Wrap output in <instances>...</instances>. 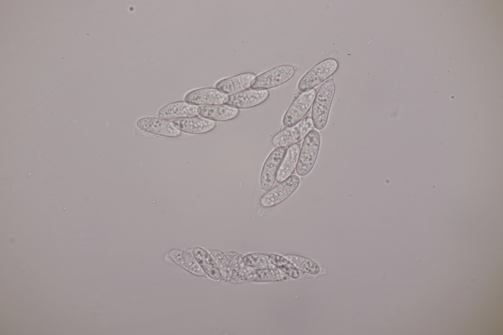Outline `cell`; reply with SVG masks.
<instances>
[{"label": "cell", "instance_id": "cell-20", "mask_svg": "<svg viewBox=\"0 0 503 335\" xmlns=\"http://www.w3.org/2000/svg\"><path fill=\"white\" fill-rule=\"evenodd\" d=\"M169 255L176 263L192 274L199 276H205L204 271L195 257L190 254L180 250H174L170 251Z\"/></svg>", "mask_w": 503, "mask_h": 335}, {"label": "cell", "instance_id": "cell-22", "mask_svg": "<svg viewBox=\"0 0 503 335\" xmlns=\"http://www.w3.org/2000/svg\"><path fill=\"white\" fill-rule=\"evenodd\" d=\"M244 262L247 266L260 268H276L269 259L268 256L258 253L247 254L243 257Z\"/></svg>", "mask_w": 503, "mask_h": 335}, {"label": "cell", "instance_id": "cell-16", "mask_svg": "<svg viewBox=\"0 0 503 335\" xmlns=\"http://www.w3.org/2000/svg\"><path fill=\"white\" fill-rule=\"evenodd\" d=\"M287 275L279 268L253 269L246 266L244 276L246 280L252 281L261 282L279 280L287 278Z\"/></svg>", "mask_w": 503, "mask_h": 335}, {"label": "cell", "instance_id": "cell-15", "mask_svg": "<svg viewBox=\"0 0 503 335\" xmlns=\"http://www.w3.org/2000/svg\"><path fill=\"white\" fill-rule=\"evenodd\" d=\"M239 112V109L227 104L199 106V115L214 121L230 120L236 118Z\"/></svg>", "mask_w": 503, "mask_h": 335}, {"label": "cell", "instance_id": "cell-24", "mask_svg": "<svg viewBox=\"0 0 503 335\" xmlns=\"http://www.w3.org/2000/svg\"><path fill=\"white\" fill-rule=\"evenodd\" d=\"M225 255L230 262L232 269L238 272L243 277L242 271L246 265L244 262L243 257L234 251L226 252Z\"/></svg>", "mask_w": 503, "mask_h": 335}, {"label": "cell", "instance_id": "cell-9", "mask_svg": "<svg viewBox=\"0 0 503 335\" xmlns=\"http://www.w3.org/2000/svg\"><path fill=\"white\" fill-rule=\"evenodd\" d=\"M136 125L145 132L159 136L175 138L181 134V131L172 121L160 117H142L137 121Z\"/></svg>", "mask_w": 503, "mask_h": 335}, {"label": "cell", "instance_id": "cell-19", "mask_svg": "<svg viewBox=\"0 0 503 335\" xmlns=\"http://www.w3.org/2000/svg\"><path fill=\"white\" fill-rule=\"evenodd\" d=\"M209 253L217 263L222 277L229 282L235 283L238 279L239 274L231 267L225 254L216 249L210 250Z\"/></svg>", "mask_w": 503, "mask_h": 335}, {"label": "cell", "instance_id": "cell-11", "mask_svg": "<svg viewBox=\"0 0 503 335\" xmlns=\"http://www.w3.org/2000/svg\"><path fill=\"white\" fill-rule=\"evenodd\" d=\"M269 95L268 90L252 89L229 95L226 104L238 109H249L264 102Z\"/></svg>", "mask_w": 503, "mask_h": 335}, {"label": "cell", "instance_id": "cell-6", "mask_svg": "<svg viewBox=\"0 0 503 335\" xmlns=\"http://www.w3.org/2000/svg\"><path fill=\"white\" fill-rule=\"evenodd\" d=\"M316 94L314 88L302 92L286 111L282 119L283 125L290 127L301 120L311 107Z\"/></svg>", "mask_w": 503, "mask_h": 335}, {"label": "cell", "instance_id": "cell-1", "mask_svg": "<svg viewBox=\"0 0 503 335\" xmlns=\"http://www.w3.org/2000/svg\"><path fill=\"white\" fill-rule=\"evenodd\" d=\"M334 83L328 80L319 88L311 109V119L317 130H321L326 126L335 93Z\"/></svg>", "mask_w": 503, "mask_h": 335}, {"label": "cell", "instance_id": "cell-2", "mask_svg": "<svg viewBox=\"0 0 503 335\" xmlns=\"http://www.w3.org/2000/svg\"><path fill=\"white\" fill-rule=\"evenodd\" d=\"M321 143V136L313 129L305 137L296 168L297 173L304 176L312 169L316 161Z\"/></svg>", "mask_w": 503, "mask_h": 335}, {"label": "cell", "instance_id": "cell-5", "mask_svg": "<svg viewBox=\"0 0 503 335\" xmlns=\"http://www.w3.org/2000/svg\"><path fill=\"white\" fill-rule=\"evenodd\" d=\"M314 128L311 118H303L293 126L277 133L272 138V144L277 147L290 146L302 140Z\"/></svg>", "mask_w": 503, "mask_h": 335}, {"label": "cell", "instance_id": "cell-7", "mask_svg": "<svg viewBox=\"0 0 503 335\" xmlns=\"http://www.w3.org/2000/svg\"><path fill=\"white\" fill-rule=\"evenodd\" d=\"M300 182L298 176L291 175L265 194L260 199L261 205L270 208L279 204L296 190Z\"/></svg>", "mask_w": 503, "mask_h": 335}, {"label": "cell", "instance_id": "cell-10", "mask_svg": "<svg viewBox=\"0 0 503 335\" xmlns=\"http://www.w3.org/2000/svg\"><path fill=\"white\" fill-rule=\"evenodd\" d=\"M229 95L216 88L203 87L193 90L185 96V101L196 105H215L226 104Z\"/></svg>", "mask_w": 503, "mask_h": 335}, {"label": "cell", "instance_id": "cell-17", "mask_svg": "<svg viewBox=\"0 0 503 335\" xmlns=\"http://www.w3.org/2000/svg\"><path fill=\"white\" fill-rule=\"evenodd\" d=\"M300 148L296 143L289 147L282 162L279 168L276 181L280 183L286 179L294 172L297 164Z\"/></svg>", "mask_w": 503, "mask_h": 335}, {"label": "cell", "instance_id": "cell-14", "mask_svg": "<svg viewBox=\"0 0 503 335\" xmlns=\"http://www.w3.org/2000/svg\"><path fill=\"white\" fill-rule=\"evenodd\" d=\"M256 77L252 72L241 73L219 81L216 87L227 94L237 93L250 88Z\"/></svg>", "mask_w": 503, "mask_h": 335}, {"label": "cell", "instance_id": "cell-8", "mask_svg": "<svg viewBox=\"0 0 503 335\" xmlns=\"http://www.w3.org/2000/svg\"><path fill=\"white\" fill-rule=\"evenodd\" d=\"M287 148L279 147L269 154L263 166L260 174V186L267 191L273 186L280 164L287 151Z\"/></svg>", "mask_w": 503, "mask_h": 335}, {"label": "cell", "instance_id": "cell-23", "mask_svg": "<svg viewBox=\"0 0 503 335\" xmlns=\"http://www.w3.org/2000/svg\"><path fill=\"white\" fill-rule=\"evenodd\" d=\"M283 256L295 267L305 272L313 273L314 272V267L317 266L312 260L302 256L291 254H284Z\"/></svg>", "mask_w": 503, "mask_h": 335}, {"label": "cell", "instance_id": "cell-3", "mask_svg": "<svg viewBox=\"0 0 503 335\" xmlns=\"http://www.w3.org/2000/svg\"><path fill=\"white\" fill-rule=\"evenodd\" d=\"M338 68V63L334 58L320 61L302 77L298 83L299 90L302 92L313 89L332 76Z\"/></svg>", "mask_w": 503, "mask_h": 335}, {"label": "cell", "instance_id": "cell-12", "mask_svg": "<svg viewBox=\"0 0 503 335\" xmlns=\"http://www.w3.org/2000/svg\"><path fill=\"white\" fill-rule=\"evenodd\" d=\"M199 114V106L186 101H176L161 108L158 112L159 117L167 120L193 117Z\"/></svg>", "mask_w": 503, "mask_h": 335}, {"label": "cell", "instance_id": "cell-13", "mask_svg": "<svg viewBox=\"0 0 503 335\" xmlns=\"http://www.w3.org/2000/svg\"><path fill=\"white\" fill-rule=\"evenodd\" d=\"M172 122L181 132L191 134H202L214 130L215 121L198 116L174 119Z\"/></svg>", "mask_w": 503, "mask_h": 335}, {"label": "cell", "instance_id": "cell-21", "mask_svg": "<svg viewBox=\"0 0 503 335\" xmlns=\"http://www.w3.org/2000/svg\"><path fill=\"white\" fill-rule=\"evenodd\" d=\"M268 258L273 265L287 275L293 278H297L299 276V272L295 266L283 256L271 254L268 255Z\"/></svg>", "mask_w": 503, "mask_h": 335}, {"label": "cell", "instance_id": "cell-18", "mask_svg": "<svg viewBox=\"0 0 503 335\" xmlns=\"http://www.w3.org/2000/svg\"><path fill=\"white\" fill-rule=\"evenodd\" d=\"M193 255L204 272L213 279L219 280L221 274L218 265L211 255L204 249L195 247L193 249Z\"/></svg>", "mask_w": 503, "mask_h": 335}, {"label": "cell", "instance_id": "cell-4", "mask_svg": "<svg viewBox=\"0 0 503 335\" xmlns=\"http://www.w3.org/2000/svg\"><path fill=\"white\" fill-rule=\"evenodd\" d=\"M295 73V68L292 65L278 66L256 76L251 87L252 89L268 90L287 82L293 77Z\"/></svg>", "mask_w": 503, "mask_h": 335}]
</instances>
